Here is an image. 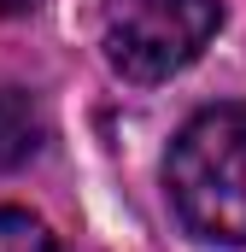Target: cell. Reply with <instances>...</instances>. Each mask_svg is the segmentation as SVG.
Here are the masks:
<instances>
[{"label":"cell","mask_w":246,"mask_h":252,"mask_svg":"<svg viewBox=\"0 0 246 252\" xmlns=\"http://www.w3.org/2000/svg\"><path fill=\"white\" fill-rule=\"evenodd\" d=\"M164 188L187 235L246 247V106H205L182 124L164 158Z\"/></svg>","instance_id":"obj_1"},{"label":"cell","mask_w":246,"mask_h":252,"mask_svg":"<svg viewBox=\"0 0 246 252\" xmlns=\"http://www.w3.org/2000/svg\"><path fill=\"white\" fill-rule=\"evenodd\" d=\"M223 30V0H118L106 12V64L123 82H170Z\"/></svg>","instance_id":"obj_2"},{"label":"cell","mask_w":246,"mask_h":252,"mask_svg":"<svg viewBox=\"0 0 246 252\" xmlns=\"http://www.w3.org/2000/svg\"><path fill=\"white\" fill-rule=\"evenodd\" d=\"M0 252H64V241L30 211L0 205Z\"/></svg>","instance_id":"obj_3"}]
</instances>
